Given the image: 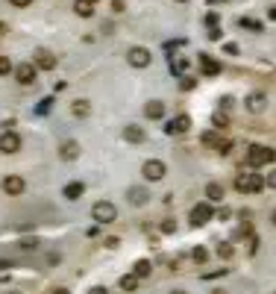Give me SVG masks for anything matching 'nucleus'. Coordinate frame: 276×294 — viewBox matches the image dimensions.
<instances>
[{
  "mask_svg": "<svg viewBox=\"0 0 276 294\" xmlns=\"http://www.w3.org/2000/svg\"><path fill=\"white\" fill-rule=\"evenodd\" d=\"M15 77H18L21 85H32V82H35V65H32V62H21V65L15 68Z\"/></svg>",
  "mask_w": 276,
  "mask_h": 294,
  "instance_id": "nucleus-9",
  "label": "nucleus"
},
{
  "mask_svg": "<svg viewBox=\"0 0 276 294\" xmlns=\"http://www.w3.org/2000/svg\"><path fill=\"white\" fill-rule=\"evenodd\" d=\"M209 3H224V0H209Z\"/></svg>",
  "mask_w": 276,
  "mask_h": 294,
  "instance_id": "nucleus-46",
  "label": "nucleus"
},
{
  "mask_svg": "<svg viewBox=\"0 0 276 294\" xmlns=\"http://www.w3.org/2000/svg\"><path fill=\"white\" fill-rule=\"evenodd\" d=\"M191 259H194L197 265H206V262H209V250H206V247H194V253H191Z\"/></svg>",
  "mask_w": 276,
  "mask_h": 294,
  "instance_id": "nucleus-25",
  "label": "nucleus"
},
{
  "mask_svg": "<svg viewBox=\"0 0 276 294\" xmlns=\"http://www.w3.org/2000/svg\"><path fill=\"white\" fill-rule=\"evenodd\" d=\"M21 247H24V250H32V247H38V241H35V239H26V241H21Z\"/></svg>",
  "mask_w": 276,
  "mask_h": 294,
  "instance_id": "nucleus-34",
  "label": "nucleus"
},
{
  "mask_svg": "<svg viewBox=\"0 0 276 294\" xmlns=\"http://www.w3.org/2000/svg\"><path fill=\"white\" fill-rule=\"evenodd\" d=\"M200 68H203L206 77H218V74H221V62L212 59V56H200Z\"/></svg>",
  "mask_w": 276,
  "mask_h": 294,
  "instance_id": "nucleus-12",
  "label": "nucleus"
},
{
  "mask_svg": "<svg viewBox=\"0 0 276 294\" xmlns=\"http://www.w3.org/2000/svg\"><path fill=\"white\" fill-rule=\"evenodd\" d=\"M188 130H191V118H188V115H176V118L168 121V127H165L168 135H182V133H188Z\"/></svg>",
  "mask_w": 276,
  "mask_h": 294,
  "instance_id": "nucleus-8",
  "label": "nucleus"
},
{
  "mask_svg": "<svg viewBox=\"0 0 276 294\" xmlns=\"http://www.w3.org/2000/svg\"><path fill=\"white\" fill-rule=\"evenodd\" d=\"M271 162H276V150H271V147L253 144V147L247 150V165H250V168H262V165H271Z\"/></svg>",
  "mask_w": 276,
  "mask_h": 294,
  "instance_id": "nucleus-1",
  "label": "nucleus"
},
{
  "mask_svg": "<svg viewBox=\"0 0 276 294\" xmlns=\"http://www.w3.org/2000/svg\"><path fill=\"white\" fill-rule=\"evenodd\" d=\"M232 103H235L232 97H221V106H224V109H232Z\"/></svg>",
  "mask_w": 276,
  "mask_h": 294,
  "instance_id": "nucleus-39",
  "label": "nucleus"
},
{
  "mask_svg": "<svg viewBox=\"0 0 276 294\" xmlns=\"http://www.w3.org/2000/svg\"><path fill=\"white\" fill-rule=\"evenodd\" d=\"M126 197H129V203H132V206H144V203L150 200L147 188H135V186H132V188L126 191Z\"/></svg>",
  "mask_w": 276,
  "mask_h": 294,
  "instance_id": "nucleus-14",
  "label": "nucleus"
},
{
  "mask_svg": "<svg viewBox=\"0 0 276 294\" xmlns=\"http://www.w3.org/2000/svg\"><path fill=\"white\" fill-rule=\"evenodd\" d=\"M0 150H3V153H18V150H21V135L12 133V130H6V133L0 135Z\"/></svg>",
  "mask_w": 276,
  "mask_h": 294,
  "instance_id": "nucleus-10",
  "label": "nucleus"
},
{
  "mask_svg": "<svg viewBox=\"0 0 276 294\" xmlns=\"http://www.w3.org/2000/svg\"><path fill=\"white\" fill-rule=\"evenodd\" d=\"M126 62H129L132 68H147V65L153 62V56H150V50H147V47H129Z\"/></svg>",
  "mask_w": 276,
  "mask_h": 294,
  "instance_id": "nucleus-5",
  "label": "nucleus"
},
{
  "mask_svg": "<svg viewBox=\"0 0 276 294\" xmlns=\"http://www.w3.org/2000/svg\"><path fill=\"white\" fill-rule=\"evenodd\" d=\"M88 3H91V6H94V3H97V0H88Z\"/></svg>",
  "mask_w": 276,
  "mask_h": 294,
  "instance_id": "nucleus-49",
  "label": "nucleus"
},
{
  "mask_svg": "<svg viewBox=\"0 0 276 294\" xmlns=\"http://www.w3.org/2000/svg\"><path fill=\"white\" fill-rule=\"evenodd\" d=\"M50 109H53V97H44V100L35 106V112H38V115H47Z\"/></svg>",
  "mask_w": 276,
  "mask_h": 294,
  "instance_id": "nucleus-27",
  "label": "nucleus"
},
{
  "mask_svg": "<svg viewBox=\"0 0 276 294\" xmlns=\"http://www.w3.org/2000/svg\"><path fill=\"white\" fill-rule=\"evenodd\" d=\"M71 115L74 118H88L91 115V103L88 100H74L71 103Z\"/></svg>",
  "mask_w": 276,
  "mask_h": 294,
  "instance_id": "nucleus-15",
  "label": "nucleus"
},
{
  "mask_svg": "<svg viewBox=\"0 0 276 294\" xmlns=\"http://www.w3.org/2000/svg\"><path fill=\"white\" fill-rule=\"evenodd\" d=\"M179 3H182V0H179Z\"/></svg>",
  "mask_w": 276,
  "mask_h": 294,
  "instance_id": "nucleus-51",
  "label": "nucleus"
},
{
  "mask_svg": "<svg viewBox=\"0 0 276 294\" xmlns=\"http://www.w3.org/2000/svg\"><path fill=\"white\" fill-rule=\"evenodd\" d=\"M247 109L250 112H262L265 109V94H250L247 97Z\"/></svg>",
  "mask_w": 276,
  "mask_h": 294,
  "instance_id": "nucleus-21",
  "label": "nucleus"
},
{
  "mask_svg": "<svg viewBox=\"0 0 276 294\" xmlns=\"http://www.w3.org/2000/svg\"><path fill=\"white\" fill-rule=\"evenodd\" d=\"M271 221H274V224H276V209H274V215H271Z\"/></svg>",
  "mask_w": 276,
  "mask_h": 294,
  "instance_id": "nucleus-45",
  "label": "nucleus"
},
{
  "mask_svg": "<svg viewBox=\"0 0 276 294\" xmlns=\"http://www.w3.org/2000/svg\"><path fill=\"white\" fill-rule=\"evenodd\" d=\"M212 218H215L212 203H197V206L191 209V224H194V227H203V224H209Z\"/></svg>",
  "mask_w": 276,
  "mask_h": 294,
  "instance_id": "nucleus-6",
  "label": "nucleus"
},
{
  "mask_svg": "<svg viewBox=\"0 0 276 294\" xmlns=\"http://www.w3.org/2000/svg\"><path fill=\"white\" fill-rule=\"evenodd\" d=\"M124 138H126L129 144H141V141H144V130H141V127H124Z\"/></svg>",
  "mask_w": 276,
  "mask_h": 294,
  "instance_id": "nucleus-16",
  "label": "nucleus"
},
{
  "mask_svg": "<svg viewBox=\"0 0 276 294\" xmlns=\"http://www.w3.org/2000/svg\"><path fill=\"white\" fill-rule=\"evenodd\" d=\"M221 35H224L221 27H212V29H209V38H212V41H221Z\"/></svg>",
  "mask_w": 276,
  "mask_h": 294,
  "instance_id": "nucleus-33",
  "label": "nucleus"
},
{
  "mask_svg": "<svg viewBox=\"0 0 276 294\" xmlns=\"http://www.w3.org/2000/svg\"><path fill=\"white\" fill-rule=\"evenodd\" d=\"M206 197H209V203L224 200V186H221V183H209V186H206Z\"/></svg>",
  "mask_w": 276,
  "mask_h": 294,
  "instance_id": "nucleus-19",
  "label": "nucleus"
},
{
  "mask_svg": "<svg viewBox=\"0 0 276 294\" xmlns=\"http://www.w3.org/2000/svg\"><path fill=\"white\" fill-rule=\"evenodd\" d=\"M59 156H62V159H76V156H79V144H76V141H65V144L59 147Z\"/></svg>",
  "mask_w": 276,
  "mask_h": 294,
  "instance_id": "nucleus-17",
  "label": "nucleus"
},
{
  "mask_svg": "<svg viewBox=\"0 0 276 294\" xmlns=\"http://www.w3.org/2000/svg\"><path fill=\"white\" fill-rule=\"evenodd\" d=\"M74 12H76L79 18H91V15H94V6H91L88 0H76V3H74Z\"/></svg>",
  "mask_w": 276,
  "mask_h": 294,
  "instance_id": "nucleus-20",
  "label": "nucleus"
},
{
  "mask_svg": "<svg viewBox=\"0 0 276 294\" xmlns=\"http://www.w3.org/2000/svg\"><path fill=\"white\" fill-rule=\"evenodd\" d=\"M171 294H188V292H171Z\"/></svg>",
  "mask_w": 276,
  "mask_h": 294,
  "instance_id": "nucleus-47",
  "label": "nucleus"
},
{
  "mask_svg": "<svg viewBox=\"0 0 276 294\" xmlns=\"http://www.w3.org/2000/svg\"><path fill=\"white\" fill-rule=\"evenodd\" d=\"M121 289H124V292H135V289H138V277H135V274L121 277Z\"/></svg>",
  "mask_w": 276,
  "mask_h": 294,
  "instance_id": "nucleus-23",
  "label": "nucleus"
},
{
  "mask_svg": "<svg viewBox=\"0 0 276 294\" xmlns=\"http://www.w3.org/2000/svg\"><path fill=\"white\" fill-rule=\"evenodd\" d=\"M235 188H238V191H244V194H247V191H253V194H256V191H262V188H265V180H262L259 174H238V177H235Z\"/></svg>",
  "mask_w": 276,
  "mask_h": 294,
  "instance_id": "nucleus-3",
  "label": "nucleus"
},
{
  "mask_svg": "<svg viewBox=\"0 0 276 294\" xmlns=\"http://www.w3.org/2000/svg\"><path fill=\"white\" fill-rule=\"evenodd\" d=\"M53 294H71V292H68V289H56Z\"/></svg>",
  "mask_w": 276,
  "mask_h": 294,
  "instance_id": "nucleus-42",
  "label": "nucleus"
},
{
  "mask_svg": "<svg viewBox=\"0 0 276 294\" xmlns=\"http://www.w3.org/2000/svg\"><path fill=\"white\" fill-rule=\"evenodd\" d=\"M26 188V183H24V177H18V174H9L6 180H3V191L6 194H21Z\"/></svg>",
  "mask_w": 276,
  "mask_h": 294,
  "instance_id": "nucleus-11",
  "label": "nucleus"
},
{
  "mask_svg": "<svg viewBox=\"0 0 276 294\" xmlns=\"http://www.w3.org/2000/svg\"><path fill=\"white\" fill-rule=\"evenodd\" d=\"M144 115H147L150 121H159V118H165V103H162V100H150V103L144 106Z\"/></svg>",
  "mask_w": 276,
  "mask_h": 294,
  "instance_id": "nucleus-13",
  "label": "nucleus"
},
{
  "mask_svg": "<svg viewBox=\"0 0 276 294\" xmlns=\"http://www.w3.org/2000/svg\"><path fill=\"white\" fill-rule=\"evenodd\" d=\"M215 294H224V292H221V289H218V292H215Z\"/></svg>",
  "mask_w": 276,
  "mask_h": 294,
  "instance_id": "nucleus-50",
  "label": "nucleus"
},
{
  "mask_svg": "<svg viewBox=\"0 0 276 294\" xmlns=\"http://www.w3.org/2000/svg\"><path fill=\"white\" fill-rule=\"evenodd\" d=\"M141 174H144V180L159 183V180L168 174V168H165V162H159V159H147V162H144V168H141Z\"/></svg>",
  "mask_w": 276,
  "mask_h": 294,
  "instance_id": "nucleus-4",
  "label": "nucleus"
},
{
  "mask_svg": "<svg viewBox=\"0 0 276 294\" xmlns=\"http://www.w3.org/2000/svg\"><path fill=\"white\" fill-rule=\"evenodd\" d=\"M174 230H176V224H174V221H165V224H162V233H174Z\"/></svg>",
  "mask_w": 276,
  "mask_h": 294,
  "instance_id": "nucleus-38",
  "label": "nucleus"
},
{
  "mask_svg": "<svg viewBox=\"0 0 276 294\" xmlns=\"http://www.w3.org/2000/svg\"><path fill=\"white\" fill-rule=\"evenodd\" d=\"M112 9H115V12H126V3H124V0H112Z\"/></svg>",
  "mask_w": 276,
  "mask_h": 294,
  "instance_id": "nucleus-35",
  "label": "nucleus"
},
{
  "mask_svg": "<svg viewBox=\"0 0 276 294\" xmlns=\"http://www.w3.org/2000/svg\"><path fill=\"white\" fill-rule=\"evenodd\" d=\"M32 65H35V71H53L56 68V56L50 53V50H35V56H32Z\"/></svg>",
  "mask_w": 276,
  "mask_h": 294,
  "instance_id": "nucleus-7",
  "label": "nucleus"
},
{
  "mask_svg": "<svg viewBox=\"0 0 276 294\" xmlns=\"http://www.w3.org/2000/svg\"><path fill=\"white\" fill-rule=\"evenodd\" d=\"M15 68H12V62H9V56H0V77H6V74H12Z\"/></svg>",
  "mask_w": 276,
  "mask_h": 294,
  "instance_id": "nucleus-28",
  "label": "nucleus"
},
{
  "mask_svg": "<svg viewBox=\"0 0 276 294\" xmlns=\"http://www.w3.org/2000/svg\"><path fill=\"white\" fill-rule=\"evenodd\" d=\"M241 24H244V27H250V29H256V32H262V24H259V21H250V18H244Z\"/></svg>",
  "mask_w": 276,
  "mask_h": 294,
  "instance_id": "nucleus-31",
  "label": "nucleus"
},
{
  "mask_svg": "<svg viewBox=\"0 0 276 294\" xmlns=\"http://www.w3.org/2000/svg\"><path fill=\"white\" fill-rule=\"evenodd\" d=\"M88 294H109V292H106L103 286H94V289H91V292H88Z\"/></svg>",
  "mask_w": 276,
  "mask_h": 294,
  "instance_id": "nucleus-41",
  "label": "nucleus"
},
{
  "mask_svg": "<svg viewBox=\"0 0 276 294\" xmlns=\"http://www.w3.org/2000/svg\"><path fill=\"white\" fill-rule=\"evenodd\" d=\"M218 21H221L218 12H209V15H206V27H218Z\"/></svg>",
  "mask_w": 276,
  "mask_h": 294,
  "instance_id": "nucleus-30",
  "label": "nucleus"
},
{
  "mask_svg": "<svg viewBox=\"0 0 276 294\" xmlns=\"http://www.w3.org/2000/svg\"><path fill=\"white\" fill-rule=\"evenodd\" d=\"M82 191H85V186H82V183H68L62 194H65L68 200H79V197H82Z\"/></svg>",
  "mask_w": 276,
  "mask_h": 294,
  "instance_id": "nucleus-18",
  "label": "nucleus"
},
{
  "mask_svg": "<svg viewBox=\"0 0 276 294\" xmlns=\"http://www.w3.org/2000/svg\"><path fill=\"white\" fill-rule=\"evenodd\" d=\"M91 218H94L97 224H112V221L118 218V209H115V203H109V200H97V203L91 206Z\"/></svg>",
  "mask_w": 276,
  "mask_h": 294,
  "instance_id": "nucleus-2",
  "label": "nucleus"
},
{
  "mask_svg": "<svg viewBox=\"0 0 276 294\" xmlns=\"http://www.w3.org/2000/svg\"><path fill=\"white\" fill-rule=\"evenodd\" d=\"M212 124H215L218 130H226V127H229V118H226V112H215V115H212Z\"/></svg>",
  "mask_w": 276,
  "mask_h": 294,
  "instance_id": "nucleus-24",
  "label": "nucleus"
},
{
  "mask_svg": "<svg viewBox=\"0 0 276 294\" xmlns=\"http://www.w3.org/2000/svg\"><path fill=\"white\" fill-rule=\"evenodd\" d=\"M150 271H153V265H150L147 259H141V262H135V271H132V274H135L138 280H144V277H150Z\"/></svg>",
  "mask_w": 276,
  "mask_h": 294,
  "instance_id": "nucleus-22",
  "label": "nucleus"
},
{
  "mask_svg": "<svg viewBox=\"0 0 276 294\" xmlns=\"http://www.w3.org/2000/svg\"><path fill=\"white\" fill-rule=\"evenodd\" d=\"M3 32H6V24H3V21H0V35H3Z\"/></svg>",
  "mask_w": 276,
  "mask_h": 294,
  "instance_id": "nucleus-44",
  "label": "nucleus"
},
{
  "mask_svg": "<svg viewBox=\"0 0 276 294\" xmlns=\"http://www.w3.org/2000/svg\"><path fill=\"white\" fill-rule=\"evenodd\" d=\"M268 18H274V21H276V9H271V12H268Z\"/></svg>",
  "mask_w": 276,
  "mask_h": 294,
  "instance_id": "nucleus-43",
  "label": "nucleus"
},
{
  "mask_svg": "<svg viewBox=\"0 0 276 294\" xmlns=\"http://www.w3.org/2000/svg\"><path fill=\"white\" fill-rule=\"evenodd\" d=\"M265 186H271V188H276V171H274V174H268V180H265Z\"/></svg>",
  "mask_w": 276,
  "mask_h": 294,
  "instance_id": "nucleus-40",
  "label": "nucleus"
},
{
  "mask_svg": "<svg viewBox=\"0 0 276 294\" xmlns=\"http://www.w3.org/2000/svg\"><path fill=\"white\" fill-rule=\"evenodd\" d=\"M6 294H21V292H6Z\"/></svg>",
  "mask_w": 276,
  "mask_h": 294,
  "instance_id": "nucleus-48",
  "label": "nucleus"
},
{
  "mask_svg": "<svg viewBox=\"0 0 276 294\" xmlns=\"http://www.w3.org/2000/svg\"><path fill=\"white\" fill-rule=\"evenodd\" d=\"M174 71H176V74L188 71V59H179V56H174Z\"/></svg>",
  "mask_w": 276,
  "mask_h": 294,
  "instance_id": "nucleus-29",
  "label": "nucleus"
},
{
  "mask_svg": "<svg viewBox=\"0 0 276 294\" xmlns=\"http://www.w3.org/2000/svg\"><path fill=\"white\" fill-rule=\"evenodd\" d=\"M218 277H226V268H221V271H212V274H203V280H218Z\"/></svg>",
  "mask_w": 276,
  "mask_h": 294,
  "instance_id": "nucleus-32",
  "label": "nucleus"
},
{
  "mask_svg": "<svg viewBox=\"0 0 276 294\" xmlns=\"http://www.w3.org/2000/svg\"><path fill=\"white\" fill-rule=\"evenodd\" d=\"M224 50H226L229 56H235V53H238V44H232V41H229V44H224Z\"/></svg>",
  "mask_w": 276,
  "mask_h": 294,
  "instance_id": "nucleus-37",
  "label": "nucleus"
},
{
  "mask_svg": "<svg viewBox=\"0 0 276 294\" xmlns=\"http://www.w3.org/2000/svg\"><path fill=\"white\" fill-rule=\"evenodd\" d=\"M232 253H235V250H232L229 241H221V244H218V256H221V259H232Z\"/></svg>",
  "mask_w": 276,
  "mask_h": 294,
  "instance_id": "nucleus-26",
  "label": "nucleus"
},
{
  "mask_svg": "<svg viewBox=\"0 0 276 294\" xmlns=\"http://www.w3.org/2000/svg\"><path fill=\"white\" fill-rule=\"evenodd\" d=\"M9 3H12V6H15V9H26V6H29V3H32V0H9Z\"/></svg>",
  "mask_w": 276,
  "mask_h": 294,
  "instance_id": "nucleus-36",
  "label": "nucleus"
}]
</instances>
